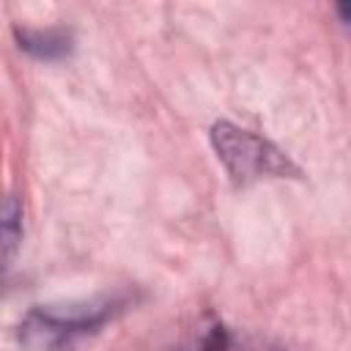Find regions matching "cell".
Listing matches in <instances>:
<instances>
[{
	"label": "cell",
	"mask_w": 351,
	"mask_h": 351,
	"mask_svg": "<svg viewBox=\"0 0 351 351\" xmlns=\"http://www.w3.org/2000/svg\"><path fill=\"white\" fill-rule=\"evenodd\" d=\"M337 14H340V19L351 27V3H340V5H337Z\"/></svg>",
	"instance_id": "5"
},
{
	"label": "cell",
	"mask_w": 351,
	"mask_h": 351,
	"mask_svg": "<svg viewBox=\"0 0 351 351\" xmlns=\"http://www.w3.org/2000/svg\"><path fill=\"white\" fill-rule=\"evenodd\" d=\"M19 47L36 58H60L69 52L71 38L63 30H16Z\"/></svg>",
	"instance_id": "3"
},
{
	"label": "cell",
	"mask_w": 351,
	"mask_h": 351,
	"mask_svg": "<svg viewBox=\"0 0 351 351\" xmlns=\"http://www.w3.org/2000/svg\"><path fill=\"white\" fill-rule=\"evenodd\" d=\"M211 145L236 184H252L263 176L299 173L296 165L277 145L228 121L211 126Z\"/></svg>",
	"instance_id": "2"
},
{
	"label": "cell",
	"mask_w": 351,
	"mask_h": 351,
	"mask_svg": "<svg viewBox=\"0 0 351 351\" xmlns=\"http://www.w3.org/2000/svg\"><path fill=\"white\" fill-rule=\"evenodd\" d=\"M118 299H88L63 304H38L19 324V343L25 351H77L96 335L115 313Z\"/></svg>",
	"instance_id": "1"
},
{
	"label": "cell",
	"mask_w": 351,
	"mask_h": 351,
	"mask_svg": "<svg viewBox=\"0 0 351 351\" xmlns=\"http://www.w3.org/2000/svg\"><path fill=\"white\" fill-rule=\"evenodd\" d=\"M22 241V206L14 195L5 197L3 206V252H5V266L14 261L16 247Z\"/></svg>",
	"instance_id": "4"
}]
</instances>
